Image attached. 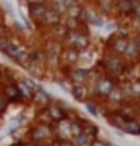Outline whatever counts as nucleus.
Returning <instances> with one entry per match:
<instances>
[{
	"label": "nucleus",
	"instance_id": "f257e3e1",
	"mask_svg": "<svg viewBox=\"0 0 140 146\" xmlns=\"http://www.w3.org/2000/svg\"><path fill=\"white\" fill-rule=\"evenodd\" d=\"M100 65L103 66L105 74L111 75V77H115L121 82V75L123 72V69L127 68L128 62L122 56L113 54V53H110V51H104L103 59L100 60Z\"/></svg>",
	"mask_w": 140,
	"mask_h": 146
},
{
	"label": "nucleus",
	"instance_id": "f03ea898",
	"mask_svg": "<svg viewBox=\"0 0 140 146\" xmlns=\"http://www.w3.org/2000/svg\"><path fill=\"white\" fill-rule=\"evenodd\" d=\"M27 139L33 143H50L53 139V129L51 125H45V123L36 122L35 125H32L27 129Z\"/></svg>",
	"mask_w": 140,
	"mask_h": 146
},
{
	"label": "nucleus",
	"instance_id": "7ed1b4c3",
	"mask_svg": "<svg viewBox=\"0 0 140 146\" xmlns=\"http://www.w3.org/2000/svg\"><path fill=\"white\" fill-rule=\"evenodd\" d=\"M127 47H128V38L121 36L117 33L110 35L105 41V51H110L113 54H117V56H122V57L125 54Z\"/></svg>",
	"mask_w": 140,
	"mask_h": 146
},
{
	"label": "nucleus",
	"instance_id": "20e7f679",
	"mask_svg": "<svg viewBox=\"0 0 140 146\" xmlns=\"http://www.w3.org/2000/svg\"><path fill=\"white\" fill-rule=\"evenodd\" d=\"M51 129H53V137L54 139H72L71 121L66 117H63L57 122H53Z\"/></svg>",
	"mask_w": 140,
	"mask_h": 146
},
{
	"label": "nucleus",
	"instance_id": "39448f33",
	"mask_svg": "<svg viewBox=\"0 0 140 146\" xmlns=\"http://www.w3.org/2000/svg\"><path fill=\"white\" fill-rule=\"evenodd\" d=\"M78 62H80V51L75 50V48H72V47H63L62 54H60L62 68L71 69L74 66H77Z\"/></svg>",
	"mask_w": 140,
	"mask_h": 146
},
{
	"label": "nucleus",
	"instance_id": "423d86ee",
	"mask_svg": "<svg viewBox=\"0 0 140 146\" xmlns=\"http://www.w3.org/2000/svg\"><path fill=\"white\" fill-rule=\"evenodd\" d=\"M48 9V3L47 2H41V3H27V12L30 20L33 21L36 26H41V21L44 18V15Z\"/></svg>",
	"mask_w": 140,
	"mask_h": 146
},
{
	"label": "nucleus",
	"instance_id": "0eeeda50",
	"mask_svg": "<svg viewBox=\"0 0 140 146\" xmlns=\"http://www.w3.org/2000/svg\"><path fill=\"white\" fill-rule=\"evenodd\" d=\"M88 74H89L88 68L74 66L68 71L66 78L69 80L71 84H86V82H88Z\"/></svg>",
	"mask_w": 140,
	"mask_h": 146
},
{
	"label": "nucleus",
	"instance_id": "6e6552de",
	"mask_svg": "<svg viewBox=\"0 0 140 146\" xmlns=\"http://www.w3.org/2000/svg\"><path fill=\"white\" fill-rule=\"evenodd\" d=\"M0 90L3 92V95L8 98L9 102H23V98H21V95H20L17 82L15 83H2Z\"/></svg>",
	"mask_w": 140,
	"mask_h": 146
},
{
	"label": "nucleus",
	"instance_id": "1a4fd4ad",
	"mask_svg": "<svg viewBox=\"0 0 140 146\" xmlns=\"http://www.w3.org/2000/svg\"><path fill=\"white\" fill-rule=\"evenodd\" d=\"M71 95L74 96V100H77L78 102H86L90 96V89L88 84H71Z\"/></svg>",
	"mask_w": 140,
	"mask_h": 146
},
{
	"label": "nucleus",
	"instance_id": "9d476101",
	"mask_svg": "<svg viewBox=\"0 0 140 146\" xmlns=\"http://www.w3.org/2000/svg\"><path fill=\"white\" fill-rule=\"evenodd\" d=\"M51 101H53L51 95L47 94V92L42 89V88L36 89L35 94H33V98H32V102H33L36 107H39V109H44V107H47Z\"/></svg>",
	"mask_w": 140,
	"mask_h": 146
},
{
	"label": "nucleus",
	"instance_id": "9b49d317",
	"mask_svg": "<svg viewBox=\"0 0 140 146\" xmlns=\"http://www.w3.org/2000/svg\"><path fill=\"white\" fill-rule=\"evenodd\" d=\"M62 15L59 14V12H56L53 8H50L48 6V9H47V12H45V15H44V18H42V21H41V26H45L47 29H50L51 26H56V24H59V23H62Z\"/></svg>",
	"mask_w": 140,
	"mask_h": 146
},
{
	"label": "nucleus",
	"instance_id": "f8f14e48",
	"mask_svg": "<svg viewBox=\"0 0 140 146\" xmlns=\"http://www.w3.org/2000/svg\"><path fill=\"white\" fill-rule=\"evenodd\" d=\"M45 110H47L48 116L51 117V121H53V122H57V121H60V119L65 117V110H63L56 101H51L50 104L45 107Z\"/></svg>",
	"mask_w": 140,
	"mask_h": 146
},
{
	"label": "nucleus",
	"instance_id": "ddd939ff",
	"mask_svg": "<svg viewBox=\"0 0 140 146\" xmlns=\"http://www.w3.org/2000/svg\"><path fill=\"white\" fill-rule=\"evenodd\" d=\"M17 86H18V90H20L21 98H23V102H30L32 98H33L35 90L32 89L23 78H21V80H17Z\"/></svg>",
	"mask_w": 140,
	"mask_h": 146
},
{
	"label": "nucleus",
	"instance_id": "4468645a",
	"mask_svg": "<svg viewBox=\"0 0 140 146\" xmlns=\"http://www.w3.org/2000/svg\"><path fill=\"white\" fill-rule=\"evenodd\" d=\"M68 29L65 27V24L63 23H59L56 26H51L50 29H48V33H50V38L53 39H57V41H63V38H65Z\"/></svg>",
	"mask_w": 140,
	"mask_h": 146
},
{
	"label": "nucleus",
	"instance_id": "2eb2a0df",
	"mask_svg": "<svg viewBox=\"0 0 140 146\" xmlns=\"http://www.w3.org/2000/svg\"><path fill=\"white\" fill-rule=\"evenodd\" d=\"M122 133L133 134V136H140V119H131V121H125L122 128Z\"/></svg>",
	"mask_w": 140,
	"mask_h": 146
},
{
	"label": "nucleus",
	"instance_id": "dca6fc26",
	"mask_svg": "<svg viewBox=\"0 0 140 146\" xmlns=\"http://www.w3.org/2000/svg\"><path fill=\"white\" fill-rule=\"evenodd\" d=\"M20 50H21V48L18 47V44H17V42H14V41H9V44H8L6 47L3 48V50H2V53H3L5 56H8V57L11 59V60H14V62H15V59H17V56H18Z\"/></svg>",
	"mask_w": 140,
	"mask_h": 146
},
{
	"label": "nucleus",
	"instance_id": "f3484780",
	"mask_svg": "<svg viewBox=\"0 0 140 146\" xmlns=\"http://www.w3.org/2000/svg\"><path fill=\"white\" fill-rule=\"evenodd\" d=\"M83 133H86L88 136H90L92 139H96V137H98V133H100V128L96 127L94 122L83 119Z\"/></svg>",
	"mask_w": 140,
	"mask_h": 146
},
{
	"label": "nucleus",
	"instance_id": "a211bd4d",
	"mask_svg": "<svg viewBox=\"0 0 140 146\" xmlns=\"http://www.w3.org/2000/svg\"><path fill=\"white\" fill-rule=\"evenodd\" d=\"M72 143H74V146H89L90 145V142H92V137L90 136H88L86 133H80V134H77V136H74L72 139Z\"/></svg>",
	"mask_w": 140,
	"mask_h": 146
},
{
	"label": "nucleus",
	"instance_id": "6ab92c4d",
	"mask_svg": "<svg viewBox=\"0 0 140 146\" xmlns=\"http://www.w3.org/2000/svg\"><path fill=\"white\" fill-rule=\"evenodd\" d=\"M84 106H86V110H88L92 116H100V101H96L94 98H89L88 101L84 102Z\"/></svg>",
	"mask_w": 140,
	"mask_h": 146
},
{
	"label": "nucleus",
	"instance_id": "aec40b11",
	"mask_svg": "<svg viewBox=\"0 0 140 146\" xmlns=\"http://www.w3.org/2000/svg\"><path fill=\"white\" fill-rule=\"evenodd\" d=\"M63 24H65V27L68 30H78L80 26L83 24V21L80 18H75V17H65Z\"/></svg>",
	"mask_w": 140,
	"mask_h": 146
},
{
	"label": "nucleus",
	"instance_id": "412c9836",
	"mask_svg": "<svg viewBox=\"0 0 140 146\" xmlns=\"http://www.w3.org/2000/svg\"><path fill=\"white\" fill-rule=\"evenodd\" d=\"M82 9H83L82 2H77L75 5H71V6H68V8H66L65 17H75V18H78V17H80V14H82Z\"/></svg>",
	"mask_w": 140,
	"mask_h": 146
},
{
	"label": "nucleus",
	"instance_id": "4be33fe9",
	"mask_svg": "<svg viewBox=\"0 0 140 146\" xmlns=\"http://www.w3.org/2000/svg\"><path fill=\"white\" fill-rule=\"evenodd\" d=\"M36 122L45 123V125H51V123H53L51 117L48 116V113L45 110V107H44V109H39V113H38V116H36Z\"/></svg>",
	"mask_w": 140,
	"mask_h": 146
},
{
	"label": "nucleus",
	"instance_id": "5701e85b",
	"mask_svg": "<svg viewBox=\"0 0 140 146\" xmlns=\"http://www.w3.org/2000/svg\"><path fill=\"white\" fill-rule=\"evenodd\" d=\"M51 146H74L71 139H53Z\"/></svg>",
	"mask_w": 140,
	"mask_h": 146
},
{
	"label": "nucleus",
	"instance_id": "b1692460",
	"mask_svg": "<svg viewBox=\"0 0 140 146\" xmlns=\"http://www.w3.org/2000/svg\"><path fill=\"white\" fill-rule=\"evenodd\" d=\"M8 106H9V101H8V98L3 95V92L0 90V115H3V113L6 111Z\"/></svg>",
	"mask_w": 140,
	"mask_h": 146
},
{
	"label": "nucleus",
	"instance_id": "393cba45",
	"mask_svg": "<svg viewBox=\"0 0 140 146\" xmlns=\"http://www.w3.org/2000/svg\"><path fill=\"white\" fill-rule=\"evenodd\" d=\"M9 41H11V38L8 35H5V36H0V51L3 50L5 47H6L9 44Z\"/></svg>",
	"mask_w": 140,
	"mask_h": 146
},
{
	"label": "nucleus",
	"instance_id": "a878e982",
	"mask_svg": "<svg viewBox=\"0 0 140 146\" xmlns=\"http://www.w3.org/2000/svg\"><path fill=\"white\" fill-rule=\"evenodd\" d=\"M3 8H5V11H6L9 15H12V14H14V6L11 5L9 0H5V2H3Z\"/></svg>",
	"mask_w": 140,
	"mask_h": 146
},
{
	"label": "nucleus",
	"instance_id": "bb28decb",
	"mask_svg": "<svg viewBox=\"0 0 140 146\" xmlns=\"http://www.w3.org/2000/svg\"><path fill=\"white\" fill-rule=\"evenodd\" d=\"M89 146H110V145L107 143V142H104V140H100L98 137H96V139H94L92 142H90Z\"/></svg>",
	"mask_w": 140,
	"mask_h": 146
},
{
	"label": "nucleus",
	"instance_id": "cd10ccee",
	"mask_svg": "<svg viewBox=\"0 0 140 146\" xmlns=\"http://www.w3.org/2000/svg\"><path fill=\"white\" fill-rule=\"evenodd\" d=\"M14 29L18 30V32H24L26 30V26H23V23L18 20H14Z\"/></svg>",
	"mask_w": 140,
	"mask_h": 146
},
{
	"label": "nucleus",
	"instance_id": "c85d7f7f",
	"mask_svg": "<svg viewBox=\"0 0 140 146\" xmlns=\"http://www.w3.org/2000/svg\"><path fill=\"white\" fill-rule=\"evenodd\" d=\"M20 146H36V143L30 142V140H27V142H20Z\"/></svg>",
	"mask_w": 140,
	"mask_h": 146
},
{
	"label": "nucleus",
	"instance_id": "c756f323",
	"mask_svg": "<svg viewBox=\"0 0 140 146\" xmlns=\"http://www.w3.org/2000/svg\"><path fill=\"white\" fill-rule=\"evenodd\" d=\"M27 3H41V2H47V0H24Z\"/></svg>",
	"mask_w": 140,
	"mask_h": 146
},
{
	"label": "nucleus",
	"instance_id": "7c9ffc66",
	"mask_svg": "<svg viewBox=\"0 0 140 146\" xmlns=\"http://www.w3.org/2000/svg\"><path fill=\"white\" fill-rule=\"evenodd\" d=\"M2 24H5V17H3V12L0 11V26Z\"/></svg>",
	"mask_w": 140,
	"mask_h": 146
},
{
	"label": "nucleus",
	"instance_id": "2f4dec72",
	"mask_svg": "<svg viewBox=\"0 0 140 146\" xmlns=\"http://www.w3.org/2000/svg\"><path fill=\"white\" fill-rule=\"evenodd\" d=\"M36 146H51V143H48V142H45V143H36Z\"/></svg>",
	"mask_w": 140,
	"mask_h": 146
}]
</instances>
